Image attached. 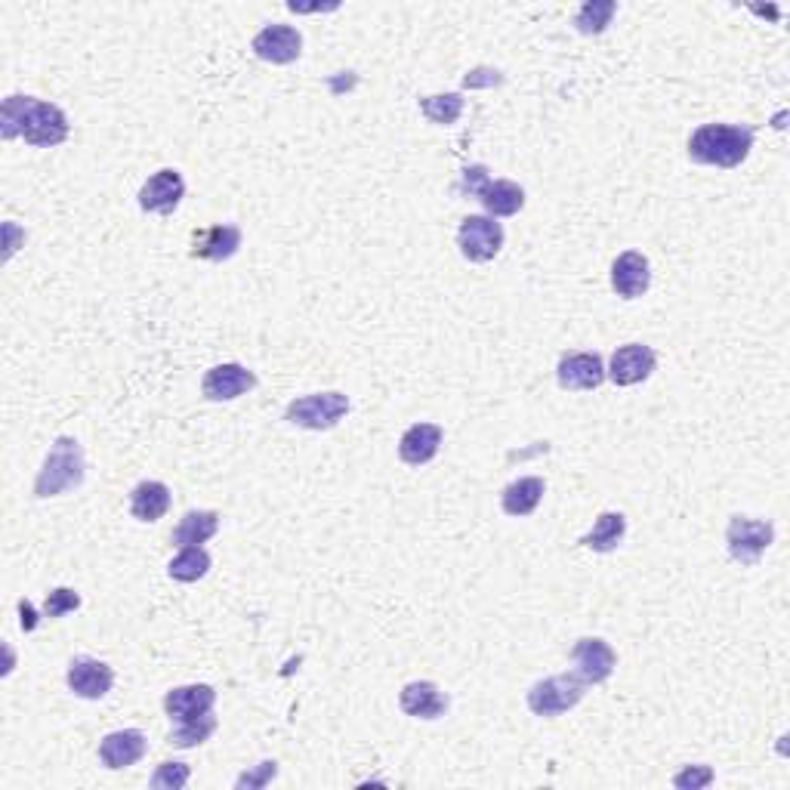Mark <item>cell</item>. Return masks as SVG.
<instances>
[{"instance_id":"6da1fadb","label":"cell","mask_w":790,"mask_h":790,"mask_svg":"<svg viewBox=\"0 0 790 790\" xmlns=\"http://www.w3.org/2000/svg\"><path fill=\"white\" fill-rule=\"evenodd\" d=\"M753 148V127L747 124H701L688 139V158L704 167L732 170L747 162Z\"/></svg>"},{"instance_id":"7a4b0ae2","label":"cell","mask_w":790,"mask_h":790,"mask_svg":"<svg viewBox=\"0 0 790 790\" xmlns=\"http://www.w3.org/2000/svg\"><path fill=\"white\" fill-rule=\"evenodd\" d=\"M84 476H87V464H84L81 441L72 439V436H59L50 454H46L38 479H34V498H59L62 491L77 488V485L84 482Z\"/></svg>"},{"instance_id":"3957f363","label":"cell","mask_w":790,"mask_h":790,"mask_svg":"<svg viewBox=\"0 0 790 790\" xmlns=\"http://www.w3.org/2000/svg\"><path fill=\"white\" fill-rule=\"evenodd\" d=\"M586 695V683L578 674H559L550 676V679H541L534 686L528 688V710L534 717L543 719H557L562 714H569L571 707L584 701Z\"/></svg>"},{"instance_id":"277c9868","label":"cell","mask_w":790,"mask_h":790,"mask_svg":"<svg viewBox=\"0 0 790 790\" xmlns=\"http://www.w3.org/2000/svg\"><path fill=\"white\" fill-rule=\"evenodd\" d=\"M350 414V395L343 393H312L293 398L284 420L293 426H303L312 433H328Z\"/></svg>"},{"instance_id":"5b68a950","label":"cell","mask_w":790,"mask_h":790,"mask_svg":"<svg viewBox=\"0 0 790 790\" xmlns=\"http://www.w3.org/2000/svg\"><path fill=\"white\" fill-rule=\"evenodd\" d=\"M776 541V528L772 522L750 519V516H732L726 528V547L735 562H741L747 569H753L762 559V553Z\"/></svg>"},{"instance_id":"8992f818","label":"cell","mask_w":790,"mask_h":790,"mask_svg":"<svg viewBox=\"0 0 790 790\" xmlns=\"http://www.w3.org/2000/svg\"><path fill=\"white\" fill-rule=\"evenodd\" d=\"M22 139L34 148H53L69 139V117L53 103L29 96V112L22 121Z\"/></svg>"},{"instance_id":"52a82bcc","label":"cell","mask_w":790,"mask_h":790,"mask_svg":"<svg viewBox=\"0 0 790 790\" xmlns=\"http://www.w3.org/2000/svg\"><path fill=\"white\" fill-rule=\"evenodd\" d=\"M457 248L469 263H491L503 248V226L491 217H467L457 229Z\"/></svg>"},{"instance_id":"ba28073f","label":"cell","mask_w":790,"mask_h":790,"mask_svg":"<svg viewBox=\"0 0 790 790\" xmlns=\"http://www.w3.org/2000/svg\"><path fill=\"white\" fill-rule=\"evenodd\" d=\"M557 381L569 393H593L605 383V362L600 352H565L557 365Z\"/></svg>"},{"instance_id":"9c48e42d","label":"cell","mask_w":790,"mask_h":790,"mask_svg":"<svg viewBox=\"0 0 790 790\" xmlns=\"http://www.w3.org/2000/svg\"><path fill=\"white\" fill-rule=\"evenodd\" d=\"M655 367H658V355L652 346L627 343V346H617L615 355L609 358L605 377L615 386H636V383L648 381L655 374Z\"/></svg>"},{"instance_id":"30bf717a","label":"cell","mask_w":790,"mask_h":790,"mask_svg":"<svg viewBox=\"0 0 790 790\" xmlns=\"http://www.w3.org/2000/svg\"><path fill=\"white\" fill-rule=\"evenodd\" d=\"M65 683L72 688L77 698L84 701H100L105 698L112 686H115V671L100 658H90V655H77L69 664V674H65Z\"/></svg>"},{"instance_id":"8fae6325","label":"cell","mask_w":790,"mask_h":790,"mask_svg":"<svg viewBox=\"0 0 790 790\" xmlns=\"http://www.w3.org/2000/svg\"><path fill=\"white\" fill-rule=\"evenodd\" d=\"M183 198H186V179H183V174L174 170V167H164L158 174H152L146 183H143V189H139V207H143L146 214H164V217H170Z\"/></svg>"},{"instance_id":"7c38bea8","label":"cell","mask_w":790,"mask_h":790,"mask_svg":"<svg viewBox=\"0 0 790 790\" xmlns=\"http://www.w3.org/2000/svg\"><path fill=\"white\" fill-rule=\"evenodd\" d=\"M571 661H574L578 676L584 679L586 686H590V683H593V686H596V683H605L609 676L615 674L617 667L615 648L605 643V640H600V636L578 640L574 648H571Z\"/></svg>"},{"instance_id":"4fadbf2b","label":"cell","mask_w":790,"mask_h":790,"mask_svg":"<svg viewBox=\"0 0 790 790\" xmlns=\"http://www.w3.org/2000/svg\"><path fill=\"white\" fill-rule=\"evenodd\" d=\"M257 386V374L248 371L245 365L238 362H226V365L210 367L201 381V393H205L207 402H232V398H241L245 393H250Z\"/></svg>"},{"instance_id":"5bb4252c","label":"cell","mask_w":790,"mask_h":790,"mask_svg":"<svg viewBox=\"0 0 790 790\" xmlns=\"http://www.w3.org/2000/svg\"><path fill=\"white\" fill-rule=\"evenodd\" d=\"M250 50L263 59V62L288 65V62H297L300 53H303V34L293 29V25H266V29L250 41Z\"/></svg>"},{"instance_id":"9a60e30c","label":"cell","mask_w":790,"mask_h":790,"mask_svg":"<svg viewBox=\"0 0 790 790\" xmlns=\"http://www.w3.org/2000/svg\"><path fill=\"white\" fill-rule=\"evenodd\" d=\"M148 750V738L146 732L139 729H121V732L105 735L103 745H100V760H103L105 769H131L136 762L146 757Z\"/></svg>"},{"instance_id":"2e32d148","label":"cell","mask_w":790,"mask_h":790,"mask_svg":"<svg viewBox=\"0 0 790 790\" xmlns=\"http://www.w3.org/2000/svg\"><path fill=\"white\" fill-rule=\"evenodd\" d=\"M214 704H217V692H214V686H205V683L170 688L164 695V710H167V717L174 719V723H189V719L205 717V714L214 710Z\"/></svg>"},{"instance_id":"e0dca14e","label":"cell","mask_w":790,"mask_h":790,"mask_svg":"<svg viewBox=\"0 0 790 790\" xmlns=\"http://www.w3.org/2000/svg\"><path fill=\"white\" fill-rule=\"evenodd\" d=\"M648 284H652V266L640 250H624L612 263V288L617 297L636 300L648 291Z\"/></svg>"},{"instance_id":"ac0fdd59","label":"cell","mask_w":790,"mask_h":790,"mask_svg":"<svg viewBox=\"0 0 790 790\" xmlns=\"http://www.w3.org/2000/svg\"><path fill=\"white\" fill-rule=\"evenodd\" d=\"M398 704H402V710L414 719H439L445 717V710H448V695H445L436 683L417 679V683H408V686L402 688Z\"/></svg>"},{"instance_id":"d6986e66","label":"cell","mask_w":790,"mask_h":790,"mask_svg":"<svg viewBox=\"0 0 790 790\" xmlns=\"http://www.w3.org/2000/svg\"><path fill=\"white\" fill-rule=\"evenodd\" d=\"M445 439V429L439 424H414L405 429V436L398 441V457L408 464V467H424L429 464L441 448Z\"/></svg>"},{"instance_id":"ffe728a7","label":"cell","mask_w":790,"mask_h":790,"mask_svg":"<svg viewBox=\"0 0 790 790\" xmlns=\"http://www.w3.org/2000/svg\"><path fill=\"white\" fill-rule=\"evenodd\" d=\"M491 220L498 217H516L526 207V189L512 179H488L482 191L476 195Z\"/></svg>"},{"instance_id":"44dd1931","label":"cell","mask_w":790,"mask_h":790,"mask_svg":"<svg viewBox=\"0 0 790 790\" xmlns=\"http://www.w3.org/2000/svg\"><path fill=\"white\" fill-rule=\"evenodd\" d=\"M543 491H547V482H543L541 476H522V479H516V482H510L500 491V507L512 519H526V516L538 510Z\"/></svg>"},{"instance_id":"7402d4cb","label":"cell","mask_w":790,"mask_h":790,"mask_svg":"<svg viewBox=\"0 0 790 790\" xmlns=\"http://www.w3.org/2000/svg\"><path fill=\"white\" fill-rule=\"evenodd\" d=\"M241 248V229L238 226H210L207 232L198 235L191 257L198 260H210V263H222V260H232L235 253Z\"/></svg>"},{"instance_id":"603a6c76","label":"cell","mask_w":790,"mask_h":790,"mask_svg":"<svg viewBox=\"0 0 790 790\" xmlns=\"http://www.w3.org/2000/svg\"><path fill=\"white\" fill-rule=\"evenodd\" d=\"M170 503H174L170 488L164 482H155V479L139 482L131 491V512L133 519H139V522H158V519H164L167 510H170Z\"/></svg>"},{"instance_id":"cb8c5ba5","label":"cell","mask_w":790,"mask_h":790,"mask_svg":"<svg viewBox=\"0 0 790 790\" xmlns=\"http://www.w3.org/2000/svg\"><path fill=\"white\" fill-rule=\"evenodd\" d=\"M220 531V512L217 510H189L183 519H179V526L174 528V534H170V543L174 547H201V543H207L214 534Z\"/></svg>"},{"instance_id":"d4e9b609","label":"cell","mask_w":790,"mask_h":790,"mask_svg":"<svg viewBox=\"0 0 790 790\" xmlns=\"http://www.w3.org/2000/svg\"><path fill=\"white\" fill-rule=\"evenodd\" d=\"M627 534V516L624 512H600L596 526L581 538V547L593 550V553H615L621 541Z\"/></svg>"},{"instance_id":"484cf974","label":"cell","mask_w":790,"mask_h":790,"mask_svg":"<svg viewBox=\"0 0 790 790\" xmlns=\"http://www.w3.org/2000/svg\"><path fill=\"white\" fill-rule=\"evenodd\" d=\"M210 553H207L205 547H183L179 550V557L170 559V565H167V574L174 578V581H179V584H195V581H201L207 571H210Z\"/></svg>"},{"instance_id":"4316f807","label":"cell","mask_w":790,"mask_h":790,"mask_svg":"<svg viewBox=\"0 0 790 790\" xmlns=\"http://www.w3.org/2000/svg\"><path fill=\"white\" fill-rule=\"evenodd\" d=\"M617 13L615 0H586L574 15V25L581 34H602L612 25V15Z\"/></svg>"},{"instance_id":"83f0119b","label":"cell","mask_w":790,"mask_h":790,"mask_svg":"<svg viewBox=\"0 0 790 790\" xmlns=\"http://www.w3.org/2000/svg\"><path fill=\"white\" fill-rule=\"evenodd\" d=\"M214 732H217V717H214V710H210V714H205V717L189 719V723H176V729L170 732L167 741H170L174 747H179V750H186V747L205 745Z\"/></svg>"},{"instance_id":"f1b7e54d","label":"cell","mask_w":790,"mask_h":790,"mask_svg":"<svg viewBox=\"0 0 790 790\" xmlns=\"http://www.w3.org/2000/svg\"><path fill=\"white\" fill-rule=\"evenodd\" d=\"M420 112H424L433 124L439 127H451L457 124V117L464 115V96L460 93H445V96H426L420 100Z\"/></svg>"},{"instance_id":"f546056e","label":"cell","mask_w":790,"mask_h":790,"mask_svg":"<svg viewBox=\"0 0 790 790\" xmlns=\"http://www.w3.org/2000/svg\"><path fill=\"white\" fill-rule=\"evenodd\" d=\"M25 112H29V96L13 93V96H7V100H3V105H0V133H3V139H15V136H22V121H25Z\"/></svg>"},{"instance_id":"4dcf8cb0","label":"cell","mask_w":790,"mask_h":790,"mask_svg":"<svg viewBox=\"0 0 790 790\" xmlns=\"http://www.w3.org/2000/svg\"><path fill=\"white\" fill-rule=\"evenodd\" d=\"M189 766L186 762H162L158 766V772L152 776V788L155 790H179V788H186L189 784Z\"/></svg>"},{"instance_id":"1f68e13d","label":"cell","mask_w":790,"mask_h":790,"mask_svg":"<svg viewBox=\"0 0 790 790\" xmlns=\"http://www.w3.org/2000/svg\"><path fill=\"white\" fill-rule=\"evenodd\" d=\"M74 609H81V596L74 590H69V586H56V590L46 593L44 617H62L74 612Z\"/></svg>"},{"instance_id":"d6a6232c","label":"cell","mask_w":790,"mask_h":790,"mask_svg":"<svg viewBox=\"0 0 790 790\" xmlns=\"http://www.w3.org/2000/svg\"><path fill=\"white\" fill-rule=\"evenodd\" d=\"M714 784V769L710 766H686L683 772L674 776V788L679 790H698Z\"/></svg>"},{"instance_id":"836d02e7","label":"cell","mask_w":790,"mask_h":790,"mask_svg":"<svg viewBox=\"0 0 790 790\" xmlns=\"http://www.w3.org/2000/svg\"><path fill=\"white\" fill-rule=\"evenodd\" d=\"M279 776V762L276 760H263L260 766H257V772H250V776H241L235 784L238 788H263V784H269L272 778Z\"/></svg>"},{"instance_id":"e575fe53","label":"cell","mask_w":790,"mask_h":790,"mask_svg":"<svg viewBox=\"0 0 790 790\" xmlns=\"http://www.w3.org/2000/svg\"><path fill=\"white\" fill-rule=\"evenodd\" d=\"M19 624H22V630L25 633H31V630L38 627V612H34V605H31L29 600H19Z\"/></svg>"},{"instance_id":"d590c367","label":"cell","mask_w":790,"mask_h":790,"mask_svg":"<svg viewBox=\"0 0 790 790\" xmlns=\"http://www.w3.org/2000/svg\"><path fill=\"white\" fill-rule=\"evenodd\" d=\"M15 250V226L13 222H7V260L13 257Z\"/></svg>"}]
</instances>
